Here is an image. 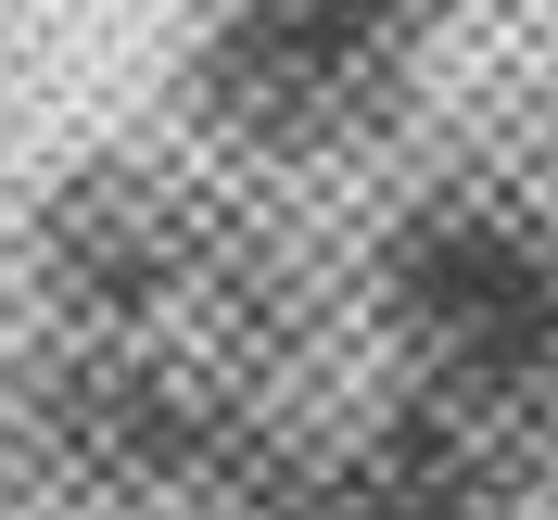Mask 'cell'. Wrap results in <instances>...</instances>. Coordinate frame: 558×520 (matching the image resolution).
Instances as JSON below:
<instances>
[{"label":"cell","instance_id":"6da1fadb","mask_svg":"<svg viewBox=\"0 0 558 520\" xmlns=\"http://www.w3.org/2000/svg\"><path fill=\"white\" fill-rule=\"evenodd\" d=\"M457 0H229L191 64H178V102L216 153H254V166H317L368 140L407 102V64L432 51Z\"/></svg>","mask_w":558,"mask_h":520},{"label":"cell","instance_id":"277c9868","mask_svg":"<svg viewBox=\"0 0 558 520\" xmlns=\"http://www.w3.org/2000/svg\"><path fill=\"white\" fill-rule=\"evenodd\" d=\"M381 317L407 368L558 382V229L508 191H432L381 242Z\"/></svg>","mask_w":558,"mask_h":520},{"label":"cell","instance_id":"5b68a950","mask_svg":"<svg viewBox=\"0 0 558 520\" xmlns=\"http://www.w3.org/2000/svg\"><path fill=\"white\" fill-rule=\"evenodd\" d=\"M368 445L407 470L445 520H508L558 470V382H483V368H407Z\"/></svg>","mask_w":558,"mask_h":520},{"label":"cell","instance_id":"7a4b0ae2","mask_svg":"<svg viewBox=\"0 0 558 520\" xmlns=\"http://www.w3.org/2000/svg\"><path fill=\"white\" fill-rule=\"evenodd\" d=\"M38 432L89 483H254L279 457L229 330H89V343H64L38 382Z\"/></svg>","mask_w":558,"mask_h":520},{"label":"cell","instance_id":"8992f818","mask_svg":"<svg viewBox=\"0 0 558 520\" xmlns=\"http://www.w3.org/2000/svg\"><path fill=\"white\" fill-rule=\"evenodd\" d=\"M242 508L254 520H445L368 432H355V445H279L267 470L242 483Z\"/></svg>","mask_w":558,"mask_h":520},{"label":"cell","instance_id":"3957f363","mask_svg":"<svg viewBox=\"0 0 558 520\" xmlns=\"http://www.w3.org/2000/svg\"><path fill=\"white\" fill-rule=\"evenodd\" d=\"M26 254L51 279V305L89 317V330H216L242 292V216L153 153L64 166Z\"/></svg>","mask_w":558,"mask_h":520}]
</instances>
